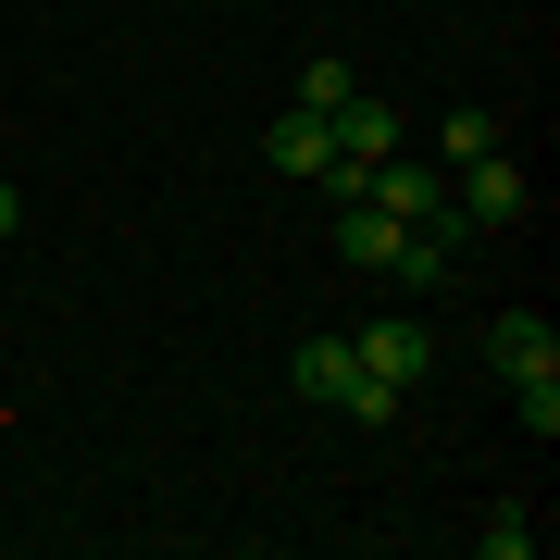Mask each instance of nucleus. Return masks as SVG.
I'll use <instances>...</instances> for the list:
<instances>
[{"mask_svg":"<svg viewBox=\"0 0 560 560\" xmlns=\"http://www.w3.org/2000/svg\"><path fill=\"white\" fill-rule=\"evenodd\" d=\"M287 386H300L312 411H349V423H399V386H386L374 361L349 349V324H337V337H312L300 361H287Z\"/></svg>","mask_w":560,"mask_h":560,"instance_id":"1","label":"nucleus"},{"mask_svg":"<svg viewBox=\"0 0 560 560\" xmlns=\"http://www.w3.org/2000/svg\"><path fill=\"white\" fill-rule=\"evenodd\" d=\"M448 175H460V187H448L460 224H523V212H536V187H523L511 150H474V162H448Z\"/></svg>","mask_w":560,"mask_h":560,"instance_id":"2","label":"nucleus"},{"mask_svg":"<svg viewBox=\"0 0 560 560\" xmlns=\"http://www.w3.org/2000/svg\"><path fill=\"white\" fill-rule=\"evenodd\" d=\"M361 200L399 212V224H448V175H436V162H411V150H386V162H361Z\"/></svg>","mask_w":560,"mask_h":560,"instance_id":"3","label":"nucleus"},{"mask_svg":"<svg viewBox=\"0 0 560 560\" xmlns=\"http://www.w3.org/2000/svg\"><path fill=\"white\" fill-rule=\"evenodd\" d=\"M261 162H275V175H300V187H324V175H337V125L287 101L275 125H261Z\"/></svg>","mask_w":560,"mask_h":560,"instance_id":"4","label":"nucleus"},{"mask_svg":"<svg viewBox=\"0 0 560 560\" xmlns=\"http://www.w3.org/2000/svg\"><path fill=\"white\" fill-rule=\"evenodd\" d=\"M349 349H361V361H374V374H386V386H399V399H411V386H423V374H436V324H349Z\"/></svg>","mask_w":560,"mask_h":560,"instance_id":"5","label":"nucleus"},{"mask_svg":"<svg viewBox=\"0 0 560 560\" xmlns=\"http://www.w3.org/2000/svg\"><path fill=\"white\" fill-rule=\"evenodd\" d=\"M486 361H499V386H536V374H560V324L499 312V324H486Z\"/></svg>","mask_w":560,"mask_h":560,"instance_id":"6","label":"nucleus"},{"mask_svg":"<svg viewBox=\"0 0 560 560\" xmlns=\"http://www.w3.org/2000/svg\"><path fill=\"white\" fill-rule=\"evenodd\" d=\"M399 237H411L399 212H374V200H337V261H349V275H386V261H399Z\"/></svg>","mask_w":560,"mask_h":560,"instance_id":"7","label":"nucleus"},{"mask_svg":"<svg viewBox=\"0 0 560 560\" xmlns=\"http://www.w3.org/2000/svg\"><path fill=\"white\" fill-rule=\"evenodd\" d=\"M324 125H337V150H349V162H386V150H399V113H386V101H361V88H349Z\"/></svg>","mask_w":560,"mask_h":560,"instance_id":"8","label":"nucleus"},{"mask_svg":"<svg viewBox=\"0 0 560 560\" xmlns=\"http://www.w3.org/2000/svg\"><path fill=\"white\" fill-rule=\"evenodd\" d=\"M474 150H499V113H474V101L436 113V162H474Z\"/></svg>","mask_w":560,"mask_h":560,"instance_id":"9","label":"nucleus"},{"mask_svg":"<svg viewBox=\"0 0 560 560\" xmlns=\"http://www.w3.org/2000/svg\"><path fill=\"white\" fill-rule=\"evenodd\" d=\"M474 548H486V560H536V511H523V499H511V511H486V523H474Z\"/></svg>","mask_w":560,"mask_h":560,"instance_id":"10","label":"nucleus"},{"mask_svg":"<svg viewBox=\"0 0 560 560\" xmlns=\"http://www.w3.org/2000/svg\"><path fill=\"white\" fill-rule=\"evenodd\" d=\"M349 88H361V75H349V62H337V50H312V62H300V113H337V101H349Z\"/></svg>","mask_w":560,"mask_h":560,"instance_id":"11","label":"nucleus"},{"mask_svg":"<svg viewBox=\"0 0 560 560\" xmlns=\"http://www.w3.org/2000/svg\"><path fill=\"white\" fill-rule=\"evenodd\" d=\"M13 224H25V187H0V237H13Z\"/></svg>","mask_w":560,"mask_h":560,"instance_id":"12","label":"nucleus"},{"mask_svg":"<svg viewBox=\"0 0 560 560\" xmlns=\"http://www.w3.org/2000/svg\"><path fill=\"white\" fill-rule=\"evenodd\" d=\"M224 13H237V0H224Z\"/></svg>","mask_w":560,"mask_h":560,"instance_id":"13","label":"nucleus"}]
</instances>
